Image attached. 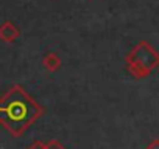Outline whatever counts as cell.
<instances>
[{"label":"cell","instance_id":"obj_5","mask_svg":"<svg viewBox=\"0 0 159 149\" xmlns=\"http://www.w3.org/2000/svg\"><path fill=\"white\" fill-rule=\"evenodd\" d=\"M47 149H67V147H66L62 143H59V140L52 138V140L47 141Z\"/></svg>","mask_w":159,"mask_h":149},{"label":"cell","instance_id":"obj_4","mask_svg":"<svg viewBox=\"0 0 159 149\" xmlns=\"http://www.w3.org/2000/svg\"><path fill=\"white\" fill-rule=\"evenodd\" d=\"M42 65H44L45 70L55 73V71H58V70L61 68V57H59L55 51H50V53H47V54L44 56Z\"/></svg>","mask_w":159,"mask_h":149},{"label":"cell","instance_id":"obj_1","mask_svg":"<svg viewBox=\"0 0 159 149\" xmlns=\"http://www.w3.org/2000/svg\"><path fill=\"white\" fill-rule=\"evenodd\" d=\"M42 115L44 107L19 84L11 86L0 96V124L16 138L22 137Z\"/></svg>","mask_w":159,"mask_h":149},{"label":"cell","instance_id":"obj_6","mask_svg":"<svg viewBox=\"0 0 159 149\" xmlns=\"http://www.w3.org/2000/svg\"><path fill=\"white\" fill-rule=\"evenodd\" d=\"M27 149H47V143L42 140H34Z\"/></svg>","mask_w":159,"mask_h":149},{"label":"cell","instance_id":"obj_7","mask_svg":"<svg viewBox=\"0 0 159 149\" xmlns=\"http://www.w3.org/2000/svg\"><path fill=\"white\" fill-rule=\"evenodd\" d=\"M145 149H159V138H153V140L147 144Z\"/></svg>","mask_w":159,"mask_h":149},{"label":"cell","instance_id":"obj_3","mask_svg":"<svg viewBox=\"0 0 159 149\" xmlns=\"http://www.w3.org/2000/svg\"><path fill=\"white\" fill-rule=\"evenodd\" d=\"M19 37H20V28L14 22L7 20L0 25V40L2 42L11 44V42H16Z\"/></svg>","mask_w":159,"mask_h":149},{"label":"cell","instance_id":"obj_2","mask_svg":"<svg viewBox=\"0 0 159 149\" xmlns=\"http://www.w3.org/2000/svg\"><path fill=\"white\" fill-rule=\"evenodd\" d=\"M159 67V53L147 40H139L125 56V68L136 79L147 78Z\"/></svg>","mask_w":159,"mask_h":149}]
</instances>
